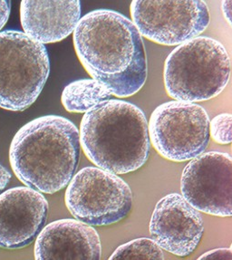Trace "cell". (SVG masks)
I'll list each match as a JSON object with an SVG mask.
<instances>
[{
	"label": "cell",
	"mask_w": 232,
	"mask_h": 260,
	"mask_svg": "<svg viewBox=\"0 0 232 260\" xmlns=\"http://www.w3.org/2000/svg\"><path fill=\"white\" fill-rule=\"evenodd\" d=\"M76 55L93 79L112 95H135L147 79L144 41L129 18L109 9H97L80 18L73 37Z\"/></svg>",
	"instance_id": "1"
},
{
	"label": "cell",
	"mask_w": 232,
	"mask_h": 260,
	"mask_svg": "<svg viewBox=\"0 0 232 260\" xmlns=\"http://www.w3.org/2000/svg\"><path fill=\"white\" fill-rule=\"evenodd\" d=\"M80 154L79 130L59 115L41 116L25 123L9 148V160L17 179L45 194L68 186L76 174Z\"/></svg>",
	"instance_id": "2"
},
{
	"label": "cell",
	"mask_w": 232,
	"mask_h": 260,
	"mask_svg": "<svg viewBox=\"0 0 232 260\" xmlns=\"http://www.w3.org/2000/svg\"><path fill=\"white\" fill-rule=\"evenodd\" d=\"M79 135L86 157L116 175L139 170L150 154L147 119L129 102L108 99L93 106L83 116Z\"/></svg>",
	"instance_id": "3"
},
{
	"label": "cell",
	"mask_w": 232,
	"mask_h": 260,
	"mask_svg": "<svg viewBox=\"0 0 232 260\" xmlns=\"http://www.w3.org/2000/svg\"><path fill=\"white\" fill-rule=\"evenodd\" d=\"M230 72L225 46L214 38L197 37L179 45L166 58L165 89L173 100L208 101L226 88Z\"/></svg>",
	"instance_id": "4"
},
{
	"label": "cell",
	"mask_w": 232,
	"mask_h": 260,
	"mask_svg": "<svg viewBox=\"0 0 232 260\" xmlns=\"http://www.w3.org/2000/svg\"><path fill=\"white\" fill-rule=\"evenodd\" d=\"M50 73L47 47L17 30L0 32V108L23 112L45 87Z\"/></svg>",
	"instance_id": "5"
},
{
	"label": "cell",
	"mask_w": 232,
	"mask_h": 260,
	"mask_svg": "<svg viewBox=\"0 0 232 260\" xmlns=\"http://www.w3.org/2000/svg\"><path fill=\"white\" fill-rule=\"evenodd\" d=\"M74 218L90 226H109L130 213L132 192L116 174L98 167H85L74 175L64 196Z\"/></svg>",
	"instance_id": "6"
},
{
	"label": "cell",
	"mask_w": 232,
	"mask_h": 260,
	"mask_svg": "<svg viewBox=\"0 0 232 260\" xmlns=\"http://www.w3.org/2000/svg\"><path fill=\"white\" fill-rule=\"evenodd\" d=\"M149 138L166 159L182 162L202 154L210 143V118L203 106L189 102H167L152 112Z\"/></svg>",
	"instance_id": "7"
},
{
	"label": "cell",
	"mask_w": 232,
	"mask_h": 260,
	"mask_svg": "<svg viewBox=\"0 0 232 260\" xmlns=\"http://www.w3.org/2000/svg\"><path fill=\"white\" fill-rule=\"evenodd\" d=\"M130 12L141 36L162 46L197 38L211 21L204 0H132Z\"/></svg>",
	"instance_id": "8"
},
{
	"label": "cell",
	"mask_w": 232,
	"mask_h": 260,
	"mask_svg": "<svg viewBox=\"0 0 232 260\" xmlns=\"http://www.w3.org/2000/svg\"><path fill=\"white\" fill-rule=\"evenodd\" d=\"M181 190L186 202L198 211L231 217V156L210 151L193 158L182 172Z\"/></svg>",
	"instance_id": "9"
},
{
	"label": "cell",
	"mask_w": 232,
	"mask_h": 260,
	"mask_svg": "<svg viewBox=\"0 0 232 260\" xmlns=\"http://www.w3.org/2000/svg\"><path fill=\"white\" fill-rule=\"evenodd\" d=\"M152 239L160 248L178 256H187L197 248L204 232L198 210L178 193L157 202L149 226Z\"/></svg>",
	"instance_id": "10"
},
{
	"label": "cell",
	"mask_w": 232,
	"mask_h": 260,
	"mask_svg": "<svg viewBox=\"0 0 232 260\" xmlns=\"http://www.w3.org/2000/svg\"><path fill=\"white\" fill-rule=\"evenodd\" d=\"M47 199L36 189L20 186L0 195V248H25L46 225Z\"/></svg>",
	"instance_id": "11"
},
{
	"label": "cell",
	"mask_w": 232,
	"mask_h": 260,
	"mask_svg": "<svg viewBox=\"0 0 232 260\" xmlns=\"http://www.w3.org/2000/svg\"><path fill=\"white\" fill-rule=\"evenodd\" d=\"M36 239V259L101 258L102 244L97 231L76 218H63L47 224Z\"/></svg>",
	"instance_id": "12"
},
{
	"label": "cell",
	"mask_w": 232,
	"mask_h": 260,
	"mask_svg": "<svg viewBox=\"0 0 232 260\" xmlns=\"http://www.w3.org/2000/svg\"><path fill=\"white\" fill-rule=\"evenodd\" d=\"M81 12L80 0H22V28L44 45L60 42L74 32Z\"/></svg>",
	"instance_id": "13"
},
{
	"label": "cell",
	"mask_w": 232,
	"mask_h": 260,
	"mask_svg": "<svg viewBox=\"0 0 232 260\" xmlns=\"http://www.w3.org/2000/svg\"><path fill=\"white\" fill-rule=\"evenodd\" d=\"M112 93L95 79L77 80L68 84L62 92L61 101L69 113H86L101 102L111 99Z\"/></svg>",
	"instance_id": "14"
},
{
	"label": "cell",
	"mask_w": 232,
	"mask_h": 260,
	"mask_svg": "<svg viewBox=\"0 0 232 260\" xmlns=\"http://www.w3.org/2000/svg\"><path fill=\"white\" fill-rule=\"evenodd\" d=\"M109 259H164L162 248L152 239L140 238L121 245Z\"/></svg>",
	"instance_id": "15"
},
{
	"label": "cell",
	"mask_w": 232,
	"mask_h": 260,
	"mask_svg": "<svg viewBox=\"0 0 232 260\" xmlns=\"http://www.w3.org/2000/svg\"><path fill=\"white\" fill-rule=\"evenodd\" d=\"M231 114L220 113L210 122V136L221 145L230 144L232 141Z\"/></svg>",
	"instance_id": "16"
},
{
	"label": "cell",
	"mask_w": 232,
	"mask_h": 260,
	"mask_svg": "<svg viewBox=\"0 0 232 260\" xmlns=\"http://www.w3.org/2000/svg\"><path fill=\"white\" fill-rule=\"evenodd\" d=\"M198 259L231 260L232 249L231 248H216L204 253Z\"/></svg>",
	"instance_id": "17"
},
{
	"label": "cell",
	"mask_w": 232,
	"mask_h": 260,
	"mask_svg": "<svg viewBox=\"0 0 232 260\" xmlns=\"http://www.w3.org/2000/svg\"><path fill=\"white\" fill-rule=\"evenodd\" d=\"M11 10V0H0V31L9 20Z\"/></svg>",
	"instance_id": "18"
},
{
	"label": "cell",
	"mask_w": 232,
	"mask_h": 260,
	"mask_svg": "<svg viewBox=\"0 0 232 260\" xmlns=\"http://www.w3.org/2000/svg\"><path fill=\"white\" fill-rule=\"evenodd\" d=\"M11 180V173L9 170L0 164V191L4 190Z\"/></svg>",
	"instance_id": "19"
},
{
	"label": "cell",
	"mask_w": 232,
	"mask_h": 260,
	"mask_svg": "<svg viewBox=\"0 0 232 260\" xmlns=\"http://www.w3.org/2000/svg\"><path fill=\"white\" fill-rule=\"evenodd\" d=\"M221 9L226 21L231 25V0H222Z\"/></svg>",
	"instance_id": "20"
}]
</instances>
